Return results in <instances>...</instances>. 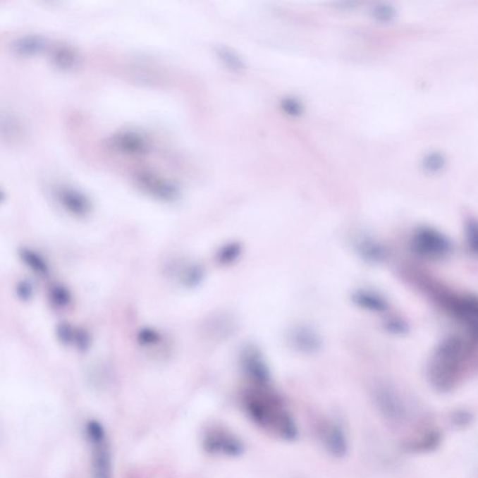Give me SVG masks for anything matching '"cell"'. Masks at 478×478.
<instances>
[{
  "instance_id": "7a4b0ae2",
  "label": "cell",
  "mask_w": 478,
  "mask_h": 478,
  "mask_svg": "<svg viewBox=\"0 0 478 478\" xmlns=\"http://www.w3.org/2000/svg\"><path fill=\"white\" fill-rule=\"evenodd\" d=\"M412 281L429 299L465 326L466 335L478 343V298L459 293L419 270L408 272Z\"/></svg>"
},
{
  "instance_id": "484cf974",
  "label": "cell",
  "mask_w": 478,
  "mask_h": 478,
  "mask_svg": "<svg viewBox=\"0 0 478 478\" xmlns=\"http://www.w3.org/2000/svg\"><path fill=\"white\" fill-rule=\"evenodd\" d=\"M77 328H73L67 322L57 325L56 336L59 341L65 345H74Z\"/></svg>"
},
{
  "instance_id": "52a82bcc",
  "label": "cell",
  "mask_w": 478,
  "mask_h": 478,
  "mask_svg": "<svg viewBox=\"0 0 478 478\" xmlns=\"http://www.w3.org/2000/svg\"><path fill=\"white\" fill-rule=\"evenodd\" d=\"M137 183L146 194L164 202H174L180 197L178 187L157 173L151 171L138 173Z\"/></svg>"
},
{
  "instance_id": "4dcf8cb0",
  "label": "cell",
  "mask_w": 478,
  "mask_h": 478,
  "mask_svg": "<svg viewBox=\"0 0 478 478\" xmlns=\"http://www.w3.org/2000/svg\"><path fill=\"white\" fill-rule=\"evenodd\" d=\"M445 165L444 158L440 154H431L426 157L425 166L426 168L430 169L431 171H437L441 169L442 166Z\"/></svg>"
},
{
  "instance_id": "2e32d148",
  "label": "cell",
  "mask_w": 478,
  "mask_h": 478,
  "mask_svg": "<svg viewBox=\"0 0 478 478\" xmlns=\"http://www.w3.org/2000/svg\"><path fill=\"white\" fill-rule=\"evenodd\" d=\"M353 302L362 310L374 313L386 312L390 307L387 298L376 290L359 289L351 295Z\"/></svg>"
},
{
  "instance_id": "ba28073f",
  "label": "cell",
  "mask_w": 478,
  "mask_h": 478,
  "mask_svg": "<svg viewBox=\"0 0 478 478\" xmlns=\"http://www.w3.org/2000/svg\"><path fill=\"white\" fill-rule=\"evenodd\" d=\"M56 197L59 205L68 214L77 218H85L90 214L91 201L83 192L71 187L57 189Z\"/></svg>"
},
{
  "instance_id": "4fadbf2b",
  "label": "cell",
  "mask_w": 478,
  "mask_h": 478,
  "mask_svg": "<svg viewBox=\"0 0 478 478\" xmlns=\"http://www.w3.org/2000/svg\"><path fill=\"white\" fill-rule=\"evenodd\" d=\"M168 274L186 288L198 286L205 276V272L200 264L176 263V262L168 266Z\"/></svg>"
},
{
  "instance_id": "5bb4252c",
  "label": "cell",
  "mask_w": 478,
  "mask_h": 478,
  "mask_svg": "<svg viewBox=\"0 0 478 478\" xmlns=\"http://www.w3.org/2000/svg\"><path fill=\"white\" fill-rule=\"evenodd\" d=\"M322 442L331 456L344 458L348 453V441L344 430L338 424H331L322 431Z\"/></svg>"
},
{
  "instance_id": "3957f363",
  "label": "cell",
  "mask_w": 478,
  "mask_h": 478,
  "mask_svg": "<svg viewBox=\"0 0 478 478\" xmlns=\"http://www.w3.org/2000/svg\"><path fill=\"white\" fill-rule=\"evenodd\" d=\"M245 410L259 427L272 431L285 441L298 439V428L292 415L285 410L271 388L255 387L243 397Z\"/></svg>"
},
{
  "instance_id": "ffe728a7",
  "label": "cell",
  "mask_w": 478,
  "mask_h": 478,
  "mask_svg": "<svg viewBox=\"0 0 478 478\" xmlns=\"http://www.w3.org/2000/svg\"><path fill=\"white\" fill-rule=\"evenodd\" d=\"M215 53L226 68L235 71H242L244 68L243 61L231 49L220 46L215 49Z\"/></svg>"
},
{
  "instance_id": "9c48e42d",
  "label": "cell",
  "mask_w": 478,
  "mask_h": 478,
  "mask_svg": "<svg viewBox=\"0 0 478 478\" xmlns=\"http://www.w3.org/2000/svg\"><path fill=\"white\" fill-rule=\"evenodd\" d=\"M290 347L298 353L313 355L322 348V341L318 332L307 325L293 327L288 335Z\"/></svg>"
},
{
  "instance_id": "4316f807",
  "label": "cell",
  "mask_w": 478,
  "mask_h": 478,
  "mask_svg": "<svg viewBox=\"0 0 478 478\" xmlns=\"http://www.w3.org/2000/svg\"><path fill=\"white\" fill-rule=\"evenodd\" d=\"M16 293L17 298L22 301H28L32 298L34 295V288L30 282L27 281H21L17 283L16 287Z\"/></svg>"
},
{
  "instance_id": "ac0fdd59",
  "label": "cell",
  "mask_w": 478,
  "mask_h": 478,
  "mask_svg": "<svg viewBox=\"0 0 478 478\" xmlns=\"http://www.w3.org/2000/svg\"><path fill=\"white\" fill-rule=\"evenodd\" d=\"M19 257L27 269L39 276H47L50 274V267L47 261L36 250L23 247L19 250Z\"/></svg>"
},
{
  "instance_id": "30bf717a",
  "label": "cell",
  "mask_w": 478,
  "mask_h": 478,
  "mask_svg": "<svg viewBox=\"0 0 478 478\" xmlns=\"http://www.w3.org/2000/svg\"><path fill=\"white\" fill-rule=\"evenodd\" d=\"M109 144L114 151L128 155L143 154L149 148L147 137L135 130L119 132L111 138Z\"/></svg>"
},
{
  "instance_id": "d4e9b609",
  "label": "cell",
  "mask_w": 478,
  "mask_h": 478,
  "mask_svg": "<svg viewBox=\"0 0 478 478\" xmlns=\"http://www.w3.org/2000/svg\"><path fill=\"white\" fill-rule=\"evenodd\" d=\"M383 326H384V329L388 333L394 336H404L410 331V325H408L404 319L399 318V317L388 318L386 319Z\"/></svg>"
},
{
  "instance_id": "8992f818",
  "label": "cell",
  "mask_w": 478,
  "mask_h": 478,
  "mask_svg": "<svg viewBox=\"0 0 478 478\" xmlns=\"http://www.w3.org/2000/svg\"><path fill=\"white\" fill-rule=\"evenodd\" d=\"M242 369L255 387L271 388V372L261 351L253 345L244 348L241 353Z\"/></svg>"
},
{
  "instance_id": "cb8c5ba5",
  "label": "cell",
  "mask_w": 478,
  "mask_h": 478,
  "mask_svg": "<svg viewBox=\"0 0 478 478\" xmlns=\"http://www.w3.org/2000/svg\"><path fill=\"white\" fill-rule=\"evenodd\" d=\"M137 341L138 344L145 348L154 347L155 345L159 344L162 341V336L158 331L152 329V328H142L138 331L137 336Z\"/></svg>"
},
{
  "instance_id": "f1b7e54d",
  "label": "cell",
  "mask_w": 478,
  "mask_h": 478,
  "mask_svg": "<svg viewBox=\"0 0 478 478\" xmlns=\"http://www.w3.org/2000/svg\"><path fill=\"white\" fill-rule=\"evenodd\" d=\"M282 109L290 116H299L303 112V106L295 99H285L281 102Z\"/></svg>"
},
{
  "instance_id": "83f0119b",
  "label": "cell",
  "mask_w": 478,
  "mask_h": 478,
  "mask_svg": "<svg viewBox=\"0 0 478 478\" xmlns=\"http://www.w3.org/2000/svg\"><path fill=\"white\" fill-rule=\"evenodd\" d=\"M74 345L80 351L89 350L91 345V338L87 331L77 328L76 336H75Z\"/></svg>"
},
{
  "instance_id": "7c38bea8",
  "label": "cell",
  "mask_w": 478,
  "mask_h": 478,
  "mask_svg": "<svg viewBox=\"0 0 478 478\" xmlns=\"http://www.w3.org/2000/svg\"><path fill=\"white\" fill-rule=\"evenodd\" d=\"M354 247L360 257L368 264H382L388 257L387 247L370 235H362L357 238L354 242Z\"/></svg>"
},
{
  "instance_id": "277c9868",
  "label": "cell",
  "mask_w": 478,
  "mask_h": 478,
  "mask_svg": "<svg viewBox=\"0 0 478 478\" xmlns=\"http://www.w3.org/2000/svg\"><path fill=\"white\" fill-rule=\"evenodd\" d=\"M410 247L417 257L429 261H439L448 257L453 244L448 235L434 227L422 226L412 233Z\"/></svg>"
},
{
  "instance_id": "9a60e30c",
  "label": "cell",
  "mask_w": 478,
  "mask_h": 478,
  "mask_svg": "<svg viewBox=\"0 0 478 478\" xmlns=\"http://www.w3.org/2000/svg\"><path fill=\"white\" fill-rule=\"evenodd\" d=\"M376 404L379 410L388 419L396 420L403 414L401 402L393 391L387 387H379L374 393Z\"/></svg>"
},
{
  "instance_id": "d6986e66",
  "label": "cell",
  "mask_w": 478,
  "mask_h": 478,
  "mask_svg": "<svg viewBox=\"0 0 478 478\" xmlns=\"http://www.w3.org/2000/svg\"><path fill=\"white\" fill-rule=\"evenodd\" d=\"M51 61L54 67L60 69V71H71L76 68L78 63H79V56L74 49L68 47V46H60L56 48L51 56Z\"/></svg>"
},
{
  "instance_id": "5b68a950",
  "label": "cell",
  "mask_w": 478,
  "mask_h": 478,
  "mask_svg": "<svg viewBox=\"0 0 478 478\" xmlns=\"http://www.w3.org/2000/svg\"><path fill=\"white\" fill-rule=\"evenodd\" d=\"M202 444L205 451L212 455L238 458L243 455L245 451L243 442L237 436L220 428L207 431L204 434Z\"/></svg>"
},
{
  "instance_id": "8fae6325",
  "label": "cell",
  "mask_w": 478,
  "mask_h": 478,
  "mask_svg": "<svg viewBox=\"0 0 478 478\" xmlns=\"http://www.w3.org/2000/svg\"><path fill=\"white\" fill-rule=\"evenodd\" d=\"M92 478H111V456L105 439L92 440Z\"/></svg>"
},
{
  "instance_id": "7402d4cb",
  "label": "cell",
  "mask_w": 478,
  "mask_h": 478,
  "mask_svg": "<svg viewBox=\"0 0 478 478\" xmlns=\"http://www.w3.org/2000/svg\"><path fill=\"white\" fill-rule=\"evenodd\" d=\"M49 298L54 307L57 308L67 307L71 303L72 296L67 287L61 284H56L51 286L49 292Z\"/></svg>"
},
{
  "instance_id": "e0dca14e",
  "label": "cell",
  "mask_w": 478,
  "mask_h": 478,
  "mask_svg": "<svg viewBox=\"0 0 478 478\" xmlns=\"http://www.w3.org/2000/svg\"><path fill=\"white\" fill-rule=\"evenodd\" d=\"M47 40L39 35H25L14 39L11 43V51L16 56L31 57L37 56L45 50Z\"/></svg>"
},
{
  "instance_id": "44dd1931",
  "label": "cell",
  "mask_w": 478,
  "mask_h": 478,
  "mask_svg": "<svg viewBox=\"0 0 478 478\" xmlns=\"http://www.w3.org/2000/svg\"><path fill=\"white\" fill-rule=\"evenodd\" d=\"M466 246L469 252L478 257V220L469 218L465 224Z\"/></svg>"
},
{
  "instance_id": "6da1fadb",
  "label": "cell",
  "mask_w": 478,
  "mask_h": 478,
  "mask_svg": "<svg viewBox=\"0 0 478 478\" xmlns=\"http://www.w3.org/2000/svg\"><path fill=\"white\" fill-rule=\"evenodd\" d=\"M478 343L462 336L451 335L442 339L434 348L428 374L431 384L441 391H451L459 383L463 373L474 359Z\"/></svg>"
},
{
  "instance_id": "f546056e",
  "label": "cell",
  "mask_w": 478,
  "mask_h": 478,
  "mask_svg": "<svg viewBox=\"0 0 478 478\" xmlns=\"http://www.w3.org/2000/svg\"><path fill=\"white\" fill-rule=\"evenodd\" d=\"M373 16L380 21H390L394 13L393 8L387 5H377L373 8Z\"/></svg>"
},
{
  "instance_id": "603a6c76",
  "label": "cell",
  "mask_w": 478,
  "mask_h": 478,
  "mask_svg": "<svg viewBox=\"0 0 478 478\" xmlns=\"http://www.w3.org/2000/svg\"><path fill=\"white\" fill-rule=\"evenodd\" d=\"M240 255V245L234 242V243H229L221 247L218 252L217 259L219 263L221 264H230L234 263Z\"/></svg>"
}]
</instances>
